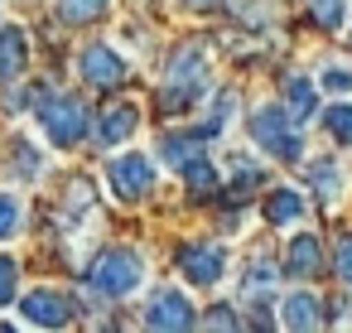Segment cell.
Instances as JSON below:
<instances>
[{
    "label": "cell",
    "mask_w": 352,
    "mask_h": 333,
    "mask_svg": "<svg viewBox=\"0 0 352 333\" xmlns=\"http://www.w3.org/2000/svg\"><path fill=\"white\" fill-rule=\"evenodd\" d=\"M318 266H323L318 237H314V232L289 237V246H285V275H289V280H309V275H318Z\"/></svg>",
    "instance_id": "30bf717a"
},
{
    "label": "cell",
    "mask_w": 352,
    "mask_h": 333,
    "mask_svg": "<svg viewBox=\"0 0 352 333\" xmlns=\"http://www.w3.org/2000/svg\"><path fill=\"white\" fill-rule=\"evenodd\" d=\"M145 328H164V333H174V328H198V309H193L179 290H155L150 304H145Z\"/></svg>",
    "instance_id": "9c48e42d"
},
{
    "label": "cell",
    "mask_w": 352,
    "mask_h": 333,
    "mask_svg": "<svg viewBox=\"0 0 352 333\" xmlns=\"http://www.w3.org/2000/svg\"><path fill=\"white\" fill-rule=\"evenodd\" d=\"M309 15L318 30H342L347 20V0H309Z\"/></svg>",
    "instance_id": "44dd1931"
},
{
    "label": "cell",
    "mask_w": 352,
    "mask_h": 333,
    "mask_svg": "<svg viewBox=\"0 0 352 333\" xmlns=\"http://www.w3.org/2000/svg\"><path fill=\"white\" fill-rule=\"evenodd\" d=\"M203 155V136L198 131H169V136H160V160L169 164V169H184V164H193Z\"/></svg>",
    "instance_id": "5bb4252c"
},
{
    "label": "cell",
    "mask_w": 352,
    "mask_h": 333,
    "mask_svg": "<svg viewBox=\"0 0 352 333\" xmlns=\"http://www.w3.org/2000/svg\"><path fill=\"white\" fill-rule=\"evenodd\" d=\"M30 63V44L20 25H0V83H15Z\"/></svg>",
    "instance_id": "4fadbf2b"
},
{
    "label": "cell",
    "mask_w": 352,
    "mask_h": 333,
    "mask_svg": "<svg viewBox=\"0 0 352 333\" xmlns=\"http://www.w3.org/2000/svg\"><path fill=\"white\" fill-rule=\"evenodd\" d=\"M198 328H241V319L227 309V304H217V309H208V314H198Z\"/></svg>",
    "instance_id": "f1b7e54d"
},
{
    "label": "cell",
    "mask_w": 352,
    "mask_h": 333,
    "mask_svg": "<svg viewBox=\"0 0 352 333\" xmlns=\"http://www.w3.org/2000/svg\"><path fill=\"white\" fill-rule=\"evenodd\" d=\"M285 102H289V111L299 116V121H309L314 116V107H318V83H309V78H289L285 83Z\"/></svg>",
    "instance_id": "ac0fdd59"
},
{
    "label": "cell",
    "mask_w": 352,
    "mask_h": 333,
    "mask_svg": "<svg viewBox=\"0 0 352 333\" xmlns=\"http://www.w3.org/2000/svg\"><path fill=\"white\" fill-rule=\"evenodd\" d=\"M304 217V198L294 193V189H275L270 198H265V222L270 227H289V222H299Z\"/></svg>",
    "instance_id": "2e32d148"
},
{
    "label": "cell",
    "mask_w": 352,
    "mask_h": 333,
    "mask_svg": "<svg viewBox=\"0 0 352 333\" xmlns=\"http://www.w3.org/2000/svg\"><path fill=\"white\" fill-rule=\"evenodd\" d=\"M15 294H20V266L10 256H0V309H6Z\"/></svg>",
    "instance_id": "4316f807"
},
{
    "label": "cell",
    "mask_w": 352,
    "mask_h": 333,
    "mask_svg": "<svg viewBox=\"0 0 352 333\" xmlns=\"http://www.w3.org/2000/svg\"><path fill=\"white\" fill-rule=\"evenodd\" d=\"M318 87H328V92L347 97V92H352V68H347V63H323V73H318Z\"/></svg>",
    "instance_id": "d4e9b609"
},
{
    "label": "cell",
    "mask_w": 352,
    "mask_h": 333,
    "mask_svg": "<svg viewBox=\"0 0 352 333\" xmlns=\"http://www.w3.org/2000/svg\"><path fill=\"white\" fill-rule=\"evenodd\" d=\"M280 323H285V328H294V333L318 328V323H323V299H318V294H309V290H294V294L285 299V309H280Z\"/></svg>",
    "instance_id": "7c38bea8"
},
{
    "label": "cell",
    "mask_w": 352,
    "mask_h": 333,
    "mask_svg": "<svg viewBox=\"0 0 352 333\" xmlns=\"http://www.w3.org/2000/svg\"><path fill=\"white\" fill-rule=\"evenodd\" d=\"M20 314H25V323L30 328H68V323H78V299L68 294V290H54V285H39V290H30L25 299H20Z\"/></svg>",
    "instance_id": "8992f818"
},
{
    "label": "cell",
    "mask_w": 352,
    "mask_h": 333,
    "mask_svg": "<svg viewBox=\"0 0 352 333\" xmlns=\"http://www.w3.org/2000/svg\"><path fill=\"white\" fill-rule=\"evenodd\" d=\"M82 280H87L102 299H131V294L145 285V261H140L135 246H107V251L82 270Z\"/></svg>",
    "instance_id": "7a4b0ae2"
},
{
    "label": "cell",
    "mask_w": 352,
    "mask_h": 333,
    "mask_svg": "<svg viewBox=\"0 0 352 333\" xmlns=\"http://www.w3.org/2000/svg\"><path fill=\"white\" fill-rule=\"evenodd\" d=\"M265 285H275V266L261 256V261H251V275H246V290H265Z\"/></svg>",
    "instance_id": "f546056e"
},
{
    "label": "cell",
    "mask_w": 352,
    "mask_h": 333,
    "mask_svg": "<svg viewBox=\"0 0 352 333\" xmlns=\"http://www.w3.org/2000/svg\"><path fill=\"white\" fill-rule=\"evenodd\" d=\"M184 179H188V193L193 198H212L217 193V169H212V160H193V164H184Z\"/></svg>",
    "instance_id": "d6986e66"
},
{
    "label": "cell",
    "mask_w": 352,
    "mask_h": 333,
    "mask_svg": "<svg viewBox=\"0 0 352 333\" xmlns=\"http://www.w3.org/2000/svg\"><path fill=\"white\" fill-rule=\"evenodd\" d=\"M236 160H241V164H232V198L241 203V198H246V193L265 179V169H261V164H251L246 155H236Z\"/></svg>",
    "instance_id": "7402d4cb"
},
{
    "label": "cell",
    "mask_w": 352,
    "mask_h": 333,
    "mask_svg": "<svg viewBox=\"0 0 352 333\" xmlns=\"http://www.w3.org/2000/svg\"><path fill=\"white\" fill-rule=\"evenodd\" d=\"M78 78H82L87 87L111 92V87L126 83V58H121L111 44H87V49L78 54Z\"/></svg>",
    "instance_id": "ba28073f"
},
{
    "label": "cell",
    "mask_w": 352,
    "mask_h": 333,
    "mask_svg": "<svg viewBox=\"0 0 352 333\" xmlns=\"http://www.w3.org/2000/svg\"><path fill=\"white\" fill-rule=\"evenodd\" d=\"M20 222H25L20 198H15V193H0V241H6V237H15V232H20Z\"/></svg>",
    "instance_id": "603a6c76"
},
{
    "label": "cell",
    "mask_w": 352,
    "mask_h": 333,
    "mask_svg": "<svg viewBox=\"0 0 352 333\" xmlns=\"http://www.w3.org/2000/svg\"><path fill=\"white\" fill-rule=\"evenodd\" d=\"M174 261H179V275L188 285H198V290H212L227 275V251L217 241H188V246H179Z\"/></svg>",
    "instance_id": "52a82bcc"
},
{
    "label": "cell",
    "mask_w": 352,
    "mask_h": 333,
    "mask_svg": "<svg viewBox=\"0 0 352 333\" xmlns=\"http://www.w3.org/2000/svg\"><path fill=\"white\" fill-rule=\"evenodd\" d=\"M15 174H20V179H39V174H44L39 150H34L30 140H15Z\"/></svg>",
    "instance_id": "484cf974"
},
{
    "label": "cell",
    "mask_w": 352,
    "mask_h": 333,
    "mask_svg": "<svg viewBox=\"0 0 352 333\" xmlns=\"http://www.w3.org/2000/svg\"><path fill=\"white\" fill-rule=\"evenodd\" d=\"M304 179H309V189H314L323 203H338V193H342V164H338V160H314V164H304Z\"/></svg>",
    "instance_id": "9a60e30c"
},
{
    "label": "cell",
    "mask_w": 352,
    "mask_h": 333,
    "mask_svg": "<svg viewBox=\"0 0 352 333\" xmlns=\"http://www.w3.org/2000/svg\"><path fill=\"white\" fill-rule=\"evenodd\" d=\"M323 131L342 145V150H352V102H338V107H328L323 111Z\"/></svg>",
    "instance_id": "ffe728a7"
},
{
    "label": "cell",
    "mask_w": 352,
    "mask_h": 333,
    "mask_svg": "<svg viewBox=\"0 0 352 333\" xmlns=\"http://www.w3.org/2000/svg\"><path fill=\"white\" fill-rule=\"evenodd\" d=\"M111 15V0H58V20L63 25H97Z\"/></svg>",
    "instance_id": "e0dca14e"
},
{
    "label": "cell",
    "mask_w": 352,
    "mask_h": 333,
    "mask_svg": "<svg viewBox=\"0 0 352 333\" xmlns=\"http://www.w3.org/2000/svg\"><path fill=\"white\" fill-rule=\"evenodd\" d=\"M203 92H208V49L184 44L169 58V73L160 83V111H188L203 102Z\"/></svg>",
    "instance_id": "6da1fadb"
},
{
    "label": "cell",
    "mask_w": 352,
    "mask_h": 333,
    "mask_svg": "<svg viewBox=\"0 0 352 333\" xmlns=\"http://www.w3.org/2000/svg\"><path fill=\"white\" fill-rule=\"evenodd\" d=\"M135 126H140L135 102H116V107L102 111V121H97V140H102V145H121V140L135 136Z\"/></svg>",
    "instance_id": "8fae6325"
},
{
    "label": "cell",
    "mask_w": 352,
    "mask_h": 333,
    "mask_svg": "<svg viewBox=\"0 0 352 333\" xmlns=\"http://www.w3.org/2000/svg\"><path fill=\"white\" fill-rule=\"evenodd\" d=\"M34 121H39V131H44V140H54L58 150H73L92 126V116H87V107L78 102V97H44L39 102V111H34Z\"/></svg>",
    "instance_id": "3957f363"
},
{
    "label": "cell",
    "mask_w": 352,
    "mask_h": 333,
    "mask_svg": "<svg viewBox=\"0 0 352 333\" xmlns=\"http://www.w3.org/2000/svg\"><path fill=\"white\" fill-rule=\"evenodd\" d=\"M251 140L270 155V160H285V164H294V160H304V140H299V121H289L280 107H261L256 116H251Z\"/></svg>",
    "instance_id": "277c9868"
},
{
    "label": "cell",
    "mask_w": 352,
    "mask_h": 333,
    "mask_svg": "<svg viewBox=\"0 0 352 333\" xmlns=\"http://www.w3.org/2000/svg\"><path fill=\"white\" fill-rule=\"evenodd\" d=\"M333 275H338L342 285H352V232L338 237V246H333Z\"/></svg>",
    "instance_id": "83f0119b"
},
{
    "label": "cell",
    "mask_w": 352,
    "mask_h": 333,
    "mask_svg": "<svg viewBox=\"0 0 352 333\" xmlns=\"http://www.w3.org/2000/svg\"><path fill=\"white\" fill-rule=\"evenodd\" d=\"M107 189H111V198H121V203H145L150 189H155V160H150V155H135V150L116 155V160L107 164Z\"/></svg>",
    "instance_id": "5b68a950"
},
{
    "label": "cell",
    "mask_w": 352,
    "mask_h": 333,
    "mask_svg": "<svg viewBox=\"0 0 352 333\" xmlns=\"http://www.w3.org/2000/svg\"><path fill=\"white\" fill-rule=\"evenodd\" d=\"M232 107H236V92H217V102H212V111H208V126H203L198 136H203V140H208V136H217V131L227 126Z\"/></svg>",
    "instance_id": "cb8c5ba5"
},
{
    "label": "cell",
    "mask_w": 352,
    "mask_h": 333,
    "mask_svg": "<svg viewBox=\"0 0 352 333\" xmlns=\"http://www.w3.org/2000/svg\"><path fill=\"white\" fill-rule=\"evenodd\" d=\"M193 6H212V0H193Z\"/></svg>",
    "instance_id": "4dcf8cb0"
}]
</instances>
